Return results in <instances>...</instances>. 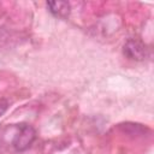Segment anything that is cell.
Wrapping results in <instances>:
<instances>
[{
  "label": "cell",
  "mask_w": 154,
  "mask_h": 154,
  "mask_svg": "<svg viewBox=\"0 0 154 154\" xmlns=\"http://www.w3.org/2000/svg\"><path fill=\"white\" fill-rule=\"evenodd\" d=\"M14 128H16V132L13 135L12 146L14 147L16 150L19 152L28 149L36 137V132L34 128L28 124H17Z\"/></svg>",
  "instance_id": "cell-1"
},
{
  "label": "cell",
  "mask_w": 154,
  "mask_h": 154,
  "mask_svg": "<svg viewBox=\"0 0 154 154\" xmlns=\"http://www.w3.org/2000/svg\"><path fill=\"white\" fill-rule=\"evenodd\" d=\"M124 54L132 60H143L147 55V48L137 40H129L124 45Z\"/></svg>",
  "instance_id": "cell-2"
},
{
  "label": "cell",
  "mask_w": 154,
  "mask_h": 154,
  "mask_svg": "<svg viewBox=\"0 0 154 154\" xmlns=\"http://www.w3.org/2000/svg\"><path fill=\"white\" fill-rule=\"evenodd\" d=\"M47 8L54 17H58L61 19L67 18L71 12V6L67 1H48Z\"/></svg>",
  "instance_id": "cell-3"
}]
</instances>
